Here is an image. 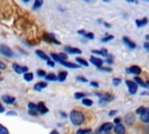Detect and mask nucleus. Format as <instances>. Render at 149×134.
I'll use <instances>...</instances> for the list:
<instances>
[{
  "label": "nucleus",
  "mask_w": 149,
  "mask_h": 134,
  "mask_svg": "<svg viewBox=\"0 0 149 134\" xmlns=\"http://www.w3.org/2000/svg\"><path fill=\"white\" fill-rule=\"evenodd\" d=\"M116 113H118V111H116V110H112V111H109L108 115H109V117H114Z\"/></svg>",
  "instance_id": "obj_44"
},
{
  "label": "nucleus",
  "mask_w": 149,
  "mask_h": 134,
  "mask_svg": "<svg viewBox=\"0 0 149 134\" xmlns=\"http://www.w3.org/2000/svg\"><path fill=\"white\" fill-rule=\"evenodd\" d=\"M100 128H101V129H105V131H107V132H111V131L113 129V124H112V122H105V124H102V125L100 126Z\"/></svg>",
  "instance_id": "obj_19"
},
{
  "label": "nucleus",
  "mask_w": 149,
  "mask_h": 134,
  "mask_svg": "<svg viewBox=\"0 0 149 134\" xmlns=\"http://www.w3.org/2000/svg\"><path fill=\"white\" fill-rule=\"evenodd\" d=\"M114 124H115V125L121 124V119H120V118H115V119H114Z\"/></svg>",
  "instance_id": "obj_48"
},
{
  "label": "nucleus",
  "mask_w": 149,
  "mask_h": 134,
  "mask_svg": "<svg viewBox=\"0 0 149 134\" xmlns=\"http://www.w3.org/2000/svg\"><path fill=\"white\" fill-rule=\"evenodd\" d=\"M47 85H48V84H47L45 82H38L37 84L34 85V90H35V91H41L42 89L47 87Z\"/></svg>",
  "instance_id": "obj_16"
},
{
  "label": "nucleus",
  "mask_w": 149,
  "mask_h": 134,
  "mask_svg": "<svg viewBox=\"0 0 149 134\" xmlns=\"http://www.w3.org/2000/svg\"><path fill=\"white\" fill-rule=\"evenodd\" d=\"M28 113H29L30 115H37V112H36V111H33V110H29Z\"/></svg>",
  "instance_id": "obj_47"
},
{
  "label": "nucleus",
  "mask_w": 149,
  "mask_h": 134,
  "mask_svg": "<svg viewBox=\"0 0 149 134\" xmlns=\"http://www.w3.org/2000/svg\"><path fill=\"white\" fill-rule=\"evenodd\" d=\"M126 85L128 87V91L130 94H135L137 91V85L134 80H126Z\"/></svg>",
  "instance_id": "obj_4"
},
{
  "label": "nucleus",
  "mask_w": 149,
  "mask_h": 134,
  "mask_svg": "<svg viewBox=\"0 0 149 134\" xmlns=\"http://www.w3.org/2000/svg\"><path fill=\"white\" fill-rule=\"evenodd\" d=\"M59 63L63 64L64 66L71 68V69H78V68H79V65H77V64H74V63H70V62H68V61H61Z\"/></svg>",
  "instance_id": "obj_15"
},
{
  "label": "nucleus",
  "mask_w": 149,
  "mask_h": 134,
  "mask_svg": "<svg viewBox=\"0 0 149 134\" xmlns=\"http://www.w3.org/2000/svg\"><path fill=\"white\" fill-rule=\"evenodd\" d=\"M140 115H141V121L142 122H144V124L149 122V108H144V111Z\"/></svg>",
  "instance_id": "obj_9"
},
{
  "label": "nucleus",
  "mask_w": 149,
  "mask_h": 134,
  "mask_svg": "<svg viewBox=\"0 0 149 134\" xmlns=\"http://www.w3.org/2000/svg\"><path fill=\"white\" fill-rule=\"evenodd\" d=\"M100 71H104V72H112V69L111 68H105V66H100L98 68Z\"/></svg>",
  "instance_id": "obj_36"
},
{
  "label": "nucleus",
  "mask_w": 149,
  "mask_h": 134,
  "mask_svg": "<svg viewBox=\"0 0 149 134\" xmlns=\"http://www.w3.org/2000/svg\"><path fill=\"white\" fill-rule=\"evenodd\" d=\"M109 133H111V132H107V131H105V129H101V128L99 127L95 134H109Z\"/></svg>",
  "instance_id": "obj_37"
},
{
  "label": "nucleus",
  "mask_w": 149,
  "mask_h": 134,
  "mask_svg": "<svg viewBox=\"0 0 149 134\" xmlns=\"http://www.w3.org/2000/svg\"><path fill=\"white\" fill-rule=\"evenodd\" d=\"M50 57H51L55 62H58V63L61 62V61H59V58H58V56H57V54H55V52H51V54H50Z\"/></svg>",
  "instance_id": "obj_34"
},
{
  "label": "nucleus",
  "mask_w": 149,
  "mask_h": 134,
  "mask_svg": "<svg viewBox=\"0 0 149 134\" xmlns=\"http://www.w3.org/2000/svg\"><path fill=\"white\" fill-rule=\"evenodd\" d=\"M7 114H8V115H16V113H15V112H13V111H9Z\"/></svg>",
  "instance_id": "obj_52"
},
{
  "label": "nucleus",
  "mask_w": 149,
  "mask_h": 134,
  "mask_svg": "<svg viewBox=\"0 0 149 134\" xmlns=\"http://www.w3.org/2000/svg\"><path fill=\"white\" fill-rule=\"evenodd\" d=\"M113 38H114V36H113V35H107L106 37H102L100 41H101V42H108V41H112Z\"/></svg>",
  "instance_id": "obj_32"
},
{
  "label": "nucleus",
  "mask_w": 149,
  "mask_h": 134,
  "mask_svg": "<svg viewBox=\"0 0 149 134\" xmlns=\"http://www.w3.org/2000/svg\"><path fill=\"white\" fill-rule=\"evenodd\" d=\"M88 93H83V92H76L74 94H73V97H74V99H84V98H86V96H87Z\"/></svg>",
  "instance_id": "obj_24"
},
{
  "label": "nucleus",
  "mask_w": 149,
  "mask_h": 134,
  "mask_svg": "<svg viewBox=\"0 0 149 134\" xmlns=\"http://www.w3.org/2000/svg\"><path fill=\"white\" fill-rule=\"evenodd\" d=\"M45 79L47 80H57V76L55 75V73H47L45 75Z\"/></svg>",
  "instance_id": "obj_26"
},
{
  "label": "nucleus",
  "mask_w": 149,
  "mask_h": 134,
  "mask_svg": "<svg viewBox=\"0 0 149 134\" xmlns=\"http://www.w3.org/2000/svg\"><path fill=\"white\" fill-rule=\"evenodd\" d=\"M47 64H48L49 66H51V68H52V66H55V62H54V61H51V59L47 61Z\"/></svg>",
  "instance_id": "obj_45"
},
{
  "label": "nucleus",
  "mask_w": 149,
  "mask_h": 134,
  "mask_svg": "<svg viewBox=\"0 0 149 134\" xmlns=\"http://www.w3.org/2000/svg\"><path fill=\"white\" fill-rule=\"evenodd\" d=\"M122 41H123V43L128 47V48H130V49H135L136 48V44H135V42H133V41H130L128 37H122Z\"/></svg>",
  "instance_id": "obj_13"
},
{
  "label": "nucleus",
  "mask_w": 149,
  "mask_h": 134,
  "mask_svg": "<svg viewBox=\"0 0 149 134\" xmlns=\"http://www.w3.org/2000/svg\"><path fill=\"white\" fill-rule=\"evenodd\" d=\"M1 100H2L3 103L8 104V105H12V104L15 103V98L12 97V96H8V94H3V96L1 97Z\"/></svg>",
  "instance_id": "obj_8"
},
{
  "label": "nucleus",
  "mask_w": 149,
  "mask_h": 134,
  "mask_svg": "<svg viewBox=\"0 0 149 134\" xmlns=\"http://www.w3.org/2000/svg\"><path fill=\"white\" fill-rule=\"evenodd\" d=\"M28 107H29V110L36 111V105H35V104H33V103H28Z\"/></svg>",
  "instance_id": "obj_40"
},
{
  "label": "nucleus",
  "mask_w": 149,
  "mask_h": 134,
  "mask_svg": "<svg viewBox=\"0 0 149 134\" xmlns=\"http://www.w3.org/2000/svg\"><path fill=\"white\" fill-rule=\"evenodd\" d=\"M92 52H93V54H95V55L105 56V57H107V56H108V52H107V50H106V49H101V50H92Z\"/></svg>",
  "instance_id": "obj_22"
},
{
  "label": "nucleus",
  "mask_w": 149,
  "mask_h": 134,
  "mask_svg": "<svg viewBox=\"0 0 149 134\" xmlns=\"http://www.w3.org/2000/svg\"><path fill=\"white\" fill-rule=\"evenodd\" d=\"M36 73H37V76H40V77H45V75H47L44 70H37Z\"/></svg>",
  "instance_id": "obj_38"
},
{
  "label": "nucleus",
  "mask_w": 149,
  "mask_h": 134,
  "mask_svg": "<svg viewBox=\"0 0 149 134\" xmlns=\"http://www.w3.org/2000/svg\"><path fill=\"white\" fill-rule=\"evenodd\" d=\"M90 62H91L93 65H95L97 68H100V66L104 64V61H102L101 58H98V57H95V56H91V58H90Z\"/></svg>",
  "instance_id": "obj_6"
},
{
  "label": "nucleus",
  "mask_w": 149,
  "mask_h": 134,
  "mask_svg": "<svg viewBox=\"0 0 149 134\" xmlns=\"http://www.w3.org/2000/svg\"><path fill=\"white\" fill-rule=\"evenodd\" d=\"M144 108H146V107H142V106H141V107H137V108H136V113H137V114H141V113L144 111Z\"/></svg>",
  "instance_id": "obj_43"
},
{
  "label": "nucleus",
  "mask_w": 149,
  "mask_h": 134,
  "mask_svg": "<svg viewBox=\"0 0 149 134\" xmlns=\"http://www.w3.org/2000/svg\"><path fill=\"white\" fill-rule=\"evenodd\" d=\"M104 26H105V27H107V28H111V24H109V23H107V22H104Z\"/></svg>",
  "instance_id": "obj_54"
},
{
  "label": "nucleus",
  "mask_w": 149,
  "mask_h": 134,
  "mask_svg": "<svg viewBox=\"0 0 149 134\" xmlns=\"http://www.w3.org/2000/svg\"><path fill=\"white\" fill-rule=\"evenodd\" d=\"M66 76H68V72H66V71H61V72L58 73V76H57V80L64 82V80L66 79Z\"/></svg>",
  "instance_id": "obj_21"
},
{
  "label": "nucleus",
  "mask_w": 149,
  "mask_h": 134,
  "mask_svg": "<svg viewBox=\"0 0 149 134\" xmlns=\"http://www.w3.org/2000/svg\"><path fill=\"white\" fill-rule=\"evenodd\" d=\"M64 50H65V54H81V50L80 49H78V48H72V47H65L64 48Z\"/></svg>",
  "instance_id": "obj_10"
},
{
  "label": "nucleus",
  "mask_w": 149,
  "mask_h": 134,
  "mask_svg": "<svg viewBox=\"0 0 149 134\" xmlns=\"http://www.w3.org/2000/svg\"><path fill=\"white\" fill-rule=\"evenodd\" d=\"M146 87H148V89H149V80L146 83Z\"/></svg>",
  "instance_id": "obj_56"
},
{
  "label": "nucleus",
  "mask_w": 149,
  "mask_h": 134,
  "mask_svg": "<svg viewBox=\"0 0 149 134\" xmlns=\"http://www.w3.org/2000/svg\"><path fill=\"white\" fill-rule=\"evenodd\" d=\"M127 72H130L133 75H139V73H141V68L137 65H133L129 69H127Z\"/></svg>",
  "instance_id": "obj_14"
},
{
  "label": "nucleus",
  "mask_w": 149,
  "mask_h": 134,
  "mask_svg": "<svg viewBox=\"0 0 149 134\" xmlns=\"http://www.w3.org/2000/svg\"><path fill=\"white\" fill-rule=\"evenodd\" d=\"M91 85L93 86V87H99V84H98V82H91Z\"/></svg>",
  "instance_id": "obj_46"
},
{
  "label": "nucleus",
  "mask_w": 149,
  "mask_h": 134,
  "mask_svg": "<svg viewBox=\"0 0 149 134\" xmlns=\"http://www.w3.org/2000/svg\"><path fill=\"white\" fill-rule=\"evenodd\" d=\"M36 112L37 113H41V114H45V113H48V108L45 107V105H44V103H38L37 105H36Z\"/></svg>",
  "instance_id": "obj_7"
},
{
  "label": "nucleus",
  "mask_w": 149,
  "mask_h": 134,
  "mask_svg": "<svg viewBox=\"0 0 149 134\" xmlns=\"http://www.w3.org/2000/svg\"><path fill=\"white\" fill-rule=\"evenodd\" d=\"M106 63H107V64H112V63H113V57H112V55H108V56H107Z\"/></svg>",
  "instance_id": "obj_39"
},
{
  "label": "nucleus",
  "mask_w": 149,
  "mask_h": 134,
  "mask_svg": "<svg viewBox=\"0 0 149 134\" xmlns=\"http://www.w3.org/2000/svg\"><path fill=\"white\" fill-rule=\"evenodd\" d=\"M50 134H59V133H58L56 129H54V131H51V132H50Z\"/></svg>",
  "instance_id": "obj_55"
},
{
  "label": "nucleus",
  "mask_w": 149,
  "mask_h": 134,
  "mask_svg": "<svg viewBox=\"0 0 149 134\" xmlns=\"http://www.w3.org/2000/svg\"><path fill=\"white\" fill-rule=\"evenodd\" d=\"M148 23V19L147 17H143L142 20H136L135 21V24L137 26V27H143V26H146Z\"/></svg>",
  "instance_id": "obj_20"
},
{
  "label": "nucleus",
  "mask_w": 149,
  "mask_h": 134,
  "mask_svg": "<svg viewBox=\"0 0 149 134\" xmlns=\"http://www.w3.org/2000/svg\"><path fill=\"white\" fill-rule=\"evenodd\" d=\"M98 97H99V104H107L109 103L111 100H113V96L109 94V93H95Z\"/></svg>",
  "instance_id": "obj_2"
},
{
  "label": "nucleus",
  "mask_w": 149,
  "mask_h": 134,
  "mask_svg": "<svg viewBox=\"0 0 149 134\" xmlns=\"http://www.w3.org/2000/svg\"><path fill=\"white\" fill-rule=\"evenodd\" d=\"M88 134H94V133H88Z\"/></svg>",
  "instance_id": "obj_57"
},
{
  "label": "nucleus",
  "mask_w": 149,
  "mask_h": 134,
  "mask_svg": "<svg viewBox=\"0 0 149 134\" xmlns=\"http://www.w3.org/2000/svg\"><path fill=\"white\" fill-rule=\"evenodd\" d=\"M70 120L74 126H79L85 122V114L79 110H73L70 113Z\"/></svg>",
  "instance_id": "obj_1"
},
{
  "label": "nucleus",
  "mask_w": 149,
  "mask_h": 134,
  "mask_svg": "<svg viewBox=\"0 0 149 134\" xmlns=\"http://www.w3.org/2000/svg\"><path fill=\"white\" fill-rule=\"evenodd\" d=\"M114 132H115V134H126V128L122 124H119V125H115Z\"/></svg>",
  "instance_id": "obj_12"
},
{
  "label": "nucleus",
  "mask_w": 149,
  "mask_h": 134,
  "mask_svg": "<svg viewBox=\"0 0 149 134\" xmlns=\"http://www.w3.org/2000/svg\"><path fill=\"white\" fill-rule=\"evenodd\" d=\"M42 5H43V1L42 0H35V2L33 5V9H38Z\"/></svg>",
  "instance_id": "obj_27"
},
{
  "label": "nucleus",
  "mask_w": 149,
  "mask_h": 134,
  "mask_svg": "<svg viewBox=\"0 0 149 134\" xmlns=\"http://www.w3.org/2000/svg\"><path fill=\"white\" fill-rule=\"evenodd\" d=\"M120 83H121V78H114V79H113V84H114L115 86L119 85Z\"/></svg>",
  "instance_id": "obj_41"
},
{
  "label": "nucleus",
  "mask_w": 149,
  "mask_h": 134,
  "mask_svg": "<svg viewBox=\"0 0 149 134\" xmlns=\"http://www.w3.org/2000/svg\"><path fill=\"white\" fill-rule=\"evenodd\" d=\"M23 79L26 82H31L34 79V75L31 72H26V73H23Z\"/></svg>",
  "instance_id": "obj_23"
},
{
  "label": "nucleus",
  "mask_w": 149,
  "mask_h": 134,
  "mask_svg": "<svg viewBox=\"0 0 149 134\" xmlns=\"http://www.w3.org/2000/svg\"><path fill=\"white\" fill-rule=\"evenodd\" d=\"M77 62H78L79 64H81V65H84V66H88V62H87V61H85L84 58H80V57H77Z\"/></svg>",
  "instance_id": "obj_30"
},
{
  "label": "nucleus",
  "mask_w": 149,
  "mask_h": 134,
  "mask_svg": "<svg viewBox=\"0 0 149 134\" xmlns=\"http://www.w3.org/2000/svg\"><path fill=\"white\" fill-rule=\"evenodd\" d=\"M143 47H144V49H146V50H148V51H149V42H146V43L143 44Z\"/></svg>",
  "instance_id": "obj_49"
},
{
  "label": "nucleus",
  "mask_w": 149,
  "mask_h": 134,
  "mask_svg": "<svg viewBox=\"0 0 149 134\" xmlns=\"http://www.w3.org/2000/svg\"><path fill=\"white\" fill-rule=\"evenodd\" d=\"M59 61H68V54L65 52H61V54H57Z\"/></svg>",
  "instance_id": "obj_29"
},
{
  "label": "nucleus",
  "mask_w": 149,
  "mask_h": 134,
  "mask_svg": "<svg viewBox=\"0 0 149 134\" xmlns=\"http://www.w3.org/2000/svg\"><path fill=\"white\" fill-rule=\"evenodd\" d=\"M91 131H92L91 128H84V129H83V128H80V129H78V131H77V133H76V134H88V133H91Z\"/></svg>",
  "instance_id": "obj_28"
},
{
  "label": "nucleus",
  "mask_w": 149,
  "mask_h": 134,
  "mask_svg": "<svg viewBox=\"0 0 149 134\" xmlns=\"http://www.w3.org/2000/svg\"><path fill=\"white\" fill-rule=\"evenodd\" d=\"M3 111H5V108H3V106H2V105H1V103H0V113H2Z\"/></svg>",
  "instance_id": "obj_53"
},
{
  "label": "nucleus",
  "mask_w": 149,
  "mask_h": 134,
  "mask_svg": "<svg viewBox=\"0 0 149 134\" xmlns=\"http://www.w3.org/2000/svg\"><path fill=\"white\" fill-rule=\"evenodd\" d=\"M45 40H47V41H49V42L56 43V44H61V42H59V41H57L52 34H47V35H45Z\"/></svg>",
  "instance_id": "obj_17"
},
{
  "label": "nucleus",
  "mask_w": 149,
  "mask_h": 134,
  "mask_svg": "<svg viewBox=\"0 0 149 134\" xmlns=\"http://www.w3.org/2000/svg\"><path fill=\"white\" fill-rule=\"evenodd\" d=\"M0 54L3 55V56H6V57H13L14 56L13 50L9 47L3 45V44H0Z\"/></svg>",
  "instance_id": "obj_3"
},
{
  "label": "nucleus",
  "mask_w": 149,
  "mask_h": 134,
  "mask_svg": "<svg viewBox=\"0 0 149 134\" xmlns=\"http://www.w3.org/2000/svg\"><path fill=\"white\" fill-rule=\"evenodd\" d=\"M12 66H13V70L16 73H26V72H28V68L27 66H22V65H19L16 63H14Z\"/></svg>",
  "instance_id": "obj_5"
},
{
  "label": "nucleus",
  "mask_w": 149,
  "mask_h": 134,
  "mask_svg": "<svg viewBox=\"0 0 149 134\" xmlns=\"http://www.w3.org/2000/svg\"><path fill=\"white\" fill-rule=\"evenodd\" d=\"M134 82L136 83V85H140V86H142V87H146V83H144L140 77H135V78H134Z\"/></svg>",
  "instance_id": "obj_25"
},
{
  "label": "nucleus",
  "mask_w": 149,
  "mask_h": 134,
  "mask_svg": "<svg viewBox=\"0 0 149 134\" xmlns=\"http://www.w3.org/2000/svg\"><path fill=\"white\" fill-rule=\"evenodd\" d=\"M0 69H6V64L0 61Z\"/></svg>",
  "instance_id": "obj_50"
},
{
  "label": "nucleus",
  "mask_w": 149,
  "mask_h": 134,
  "mask_svg": "<svg viewBox=\"0 0 149 134\" xmlns=\"http://www.w3.org/2000/svg\"><path fill=\"white\" fill-rule=\"evenodd\" d=\"M84 37H86V38H88V40H93V38H94V34H93V33H85Z\"/></svg>",
  "instance_id": "obj_35"
},
{
  "label": "nucleus",
  "mask_w": 149,
  "mask_h": 134,
  "mask_svg": "<svg viewBox=\"0 0 149 134\" xmlns=\"http://www.w3.org/2000/svg\"><path fill=\"white\" fill-rule=\"evenodd\" d=\"M77 80L83 82V83H86V82H87V79H86L85 77H81V76H78V77H77Z\"/></svg>",
  "instance_id": "obj_42"
},
{
  "label": "nucleus",
  "mask_w": 149,
  "mask_h": 134,
  "mask_svg": "<svg viewBox=\"0 0 149 134\" xmlns=\"http://www.w3.org/2000/svg\"><path fill=\"white\" fill-rule=\"evenodd\" d=\"M83 105H85V106H92L93 105V101L91 99H88V98H84L83 99Z\"/></svg>",
  "instance_id": "obj_31"
},
{
  "label": "nucleus",
  "mask_w": 149,
  "mask_h": 134,
  "mask_svg": "<svg viewBox=\"0 0 149 134\" xmlns=\"http://www.w3.org/2000/svg\"><path fill=\"white\" fill-rule=\"evenodd\" d=\"M35 54L40 57V58H42V59H44V61H49L50 58H49V56H47L45 55V52L44 51H42V50H36L35 51Z\"/></svg>",
  "instance_id": "obj_18"
},
{
  "label": "nucleus",
  "mask_w": 149,
  "mask_h": 134,
  "mask_svg": "<svg viewBox=\"0 0 149 134\" xmlns=\"http://www.w3.org/2000/svg\"><path fill=\"white\" fill-rule=\"evenodd\" d=\"M85 30H83V29H80V30H78V34H80V35H85Z\"/></svg>",
  "instance_id": "obj_51"
},
{
  "label": "nucleus",
  "mask_w": 149,
  "mask_h": 134,
  "mask_svg": "<svg viewBox=\"0 0 149 134\" xmlns=\"http://www.w3.org/2000/svg\"><path fill=\"white\" fill-rule=\"evenodd\" d=\"M0 134H8V129H7V127L2 126L1 124H0Z\"/></svg>",
  "instance_id": "obj_33"
},
{
  "label": "nucleus",
  "mask_w": 149,
  "mask_h": 134,
  "mask_svg": "<svg viewBox=\"0 0 149 134\" xmlns=\"http://www.w3.org/2000/svg\"><path fill=\"white\" fill-rule=\"evenodd\" d=\"M125 121L127 125H133L134 121H135V115L134 113H127L126 117H125Z\"/></svg>",
  "instance_id": "obj_11"
}]
</instances>
